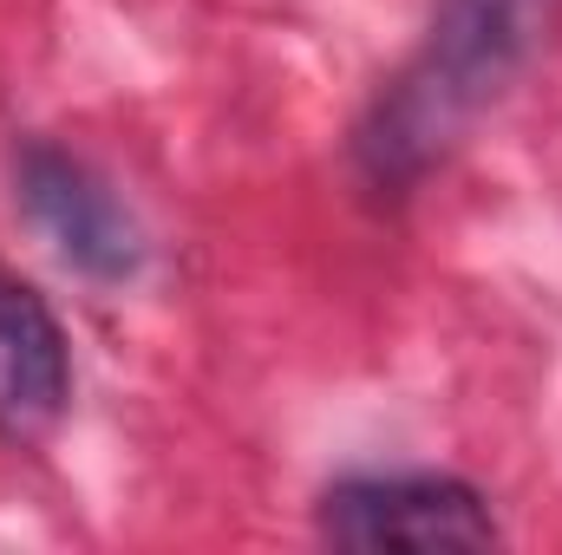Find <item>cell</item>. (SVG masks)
Returning <instances> with one entry per match:
<instances>
[{
    "mask_svg": "<svg viewBox=\"0 0 562 555\" xmlns=\"http://www.w3.org/2000/svg\"><path fill=\"white\" fill-rule=\"evenodd\" d=\"M562 39V0H438L413 59L353 125V170L380 203L413 196Z\"/></svg>",
    "mask_w": 562,
    "mask_h": 555,
    "instance_id": "6da1fadb",
    "label": "cell"
},
{
    "mask_svg": "<svg viewBox=\"0 0 562 555\" xmlns=\"http://www.w3.org/2000/svg\"><path fill=\"white\" fill-rule=\"evenodd\" d=\"M314 530L334 550H497L504 530L477 484L451 471H367L327 484Z\"/></svg>",
    "mask_w": 562,
    "mask_h": 555,
    "instance_id": "7a4b0ae2",
    "label": "cell"
},
{
    "mask_svg": "<svg viewBox=\"0 0 562 555\" xmlns=\"http://www.w3.org/2000/svg\"><path fill=\"white\" fill-rule=\"evenodd\" d=\"M13 190L33 216V229L53 242V256L72 275L99 281V287H125L144 275V223L132 203L119 196L112 177H99L86 157H72L53 138H26L13 150Z\"/></svg>",
    "mask_w": 562,
    "mask_h": 555,
    "instance_id": "3957f363",
    "label": "cell"
},
{
    "mask_svg": "<svg viewBox=\"0 0 562 555\" xmlns=\"http://www.w3.org/2000/svg\"><path fill=\"white\" fill-rule=\"evenodd\" d=\"M72 412V340L46 294L0 269V438L46 444Z\"/></svg>",
    "mask_w": 562,
    "mask_h": 555,
    "instance_id": "277c9868",
    "label": "cell"
}]
</instances>
